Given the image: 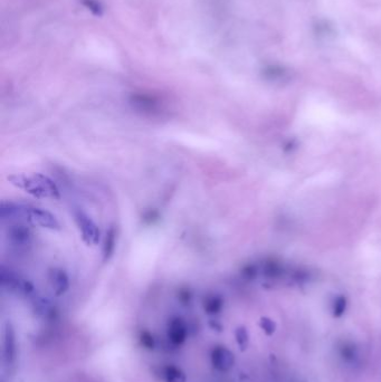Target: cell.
<instances>
[{"mask_svg": "<svg viewBox=\"0 0 381 382\" xmlns=\"http://www.w3.org/2000/svg\"><path fill=\"white\" fill-rule=\"evenodd\" d=\"M212 363L216 370L220 372H226L234 367L235 356L226 346L218 345L212 352Z\"/></svg>", "mask_w": 381, "mask_h": 382, "instance_id": "cell-2", "label": "cell"}, {"mask_svg": "<svg viewBox=\"0 0 381 382\" xmlns=\"http://www.w3.org/2000/svg\"><path fill=\"white\" fill-rule=\"evenodd\" d=\"M261 326H262L263 331H264L265 333H266L267 335H272V334L274 333V332H275V329H276L275 323L273 322L272 320H269V319H267V318H263V319H262V321H261Z\"/></svg>", "mask_w": 381, "mask_h": 382, "instance_id": "cell-9", "label": "cell"}, {"mask_svg": "<svg viewBox=\"0 0 381 382\" xmlns=\"http://www.w3.org/2000/svg\"><path fill=\"white\" fill-rule=\"evenodd\" d=\"M223 307V302L217 297H213L205 304V309L208 314H216L219 313Z\"/></svg>", "mask_w": 381, "mask_h": 382, "instance_id": "cell-8", "label": "cell"}, {"mask_svg": "<svg viewBox=\"0 0 381 382\" xmlns=\"http://www.w3.org/2000/svg\"><path fill=\"white\" fill-rule=\"evenodd\" d=\"M347 309V300L345 297L340 296L336 298L333 304V317L334 318H341L344 314Z\"/></svg>", "mask_w": 381, "mask_h": 382, "instance_id": "cell-7", "label": "cell"}, {"mask_svg": "<svg viewBox=\"0 0 381 382\" xmlns=\"http://www.w3.org/2000/svg\"><path fill=\"white\" fill-rule=\"evenodd\" d=\"M164 379L167 382H186V374L181 369L169 365L164 369Z\"/></svg>", "mask_w": 381, "mask_h": 382, "instance_id": "cell-4", "label": "cell"}, {"mask_svg": "<svg viewBox=\"0 0 381 382\" xmlns=\"http://www.w3.org/2000/svg\"><path fill=\"white\" fill-rule=\"evenodd\" d=\"M340 356L345 361H352L357 357V348L352 342H343L340 346Z\"/></svg>", "mask_w": 381, "mask_h": 382, "instance_id": "cell-5", "label": "cell"}, {"mask_svg": "<svg viewBox=\"0 0 381 382\" xmlns=\"http://www.w3.org/2000/svg\"><path fill=\"white\" fill-rule=\"evenodd\" d=\"M141 343L143 346H146L147 349H153L154 348V340L153 336L149 333V332H143L141 334Z\"/></svg>", "mask_w": 381, "mask_h": 382, "instance_id": "cell-10", "label": "cell"}, {"mask_svg": "<svg viewBox=\"0 0 381 382\" xmlns=\"http://www.w3.org/2000/svg\"><path fill=\"white\" fill-rule=\"evenodd\" d=\"M188 335V329L187 325L184 322V320L179 318L172 319L170 321L168 326V337L169 340L174 343V344L180 345L184 343L187 339Z\"/></svg>", "mask_w": 381, "mask_h": 382, "instance_id": "cell-3", "label": "cell"}, {"mask_svg": "<svg viewBox=\"0 0 381 382\" xmlns=\"http://www.w3.org/2000/svg\"><path fill=\"white\" fill-rule=\"evenodd\" d=\"M17 359V342L13 324L7 322L4 332V362L6 367H13Z\"/></svg>", "mask_w": 381, "mask_h": 382, "instance_id": "cell-1", "label": "cell"}, {"mask_svg": "<svg viewBox=\"0 0 381 382\" xmlns=\"http://www.w3.org/2000/svg\"><path fill=\"white\" fill-rule=\"evenodd\" d=\"M235 336H236L237 344L239 345L241 350H245L248 345V342H250V336H248L247 330L244 328V326H239V328L235 332Z\"/></svg>", "mask_w": 381, "mask_h": 382, "instance_id": "cell-6", "label": "cell"}]
</instances>
